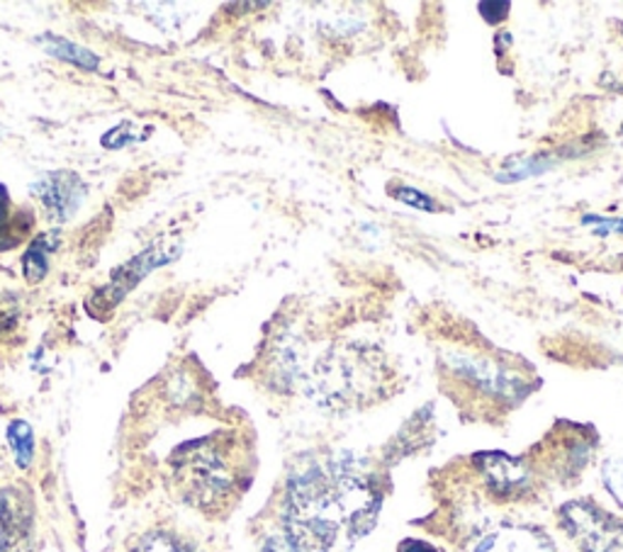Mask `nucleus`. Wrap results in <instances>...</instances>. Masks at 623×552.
Wrapping results in <instances>:
<instances>
[{"label":"nucleus","instance_id":"f8f14e48","mask_svg":"<svg viewBox=\"0 0 623 552\" xmlns=\"http://www.w3.org/2000/svg\"><path fill=\"white\" fill-rule=\"evenodd\" d=\"M40 42L44 44L49 54L61 61H69V64L79 67V69L95 71L98 67H101V59H98L93 52H89V49H83L69 40H61V37H57V34H44Z\"/></svg>","mask_w":623,"mask_h":552},{"label":"nucleus","instance_id":"dca6fc26","mask_svg":"<svg viewBox=\"0 0 623 552\" xmlns=\"http://www.w3.org/2000/svg\"><path fill=\"white\" fill-rule=\"evenodd\" d=\"M604 484H606L609 492H612V497L619 501V504H623V456L606 460Z\"/></svg>","mask_w":623,"mask_h":552},{"label":"nucleus","instance_id":"ddd939ff","mask_svg":"<svg viewBox=\"0 0 623 552\" xmlns=\"http://www.w3.org/2000/svg\"><path fill=\"white\" fill-rule=\"evenodd\" d=\"M8 441L16 456V466L20 470H28L34 460V431L28 421L16 419L8 426Z\"/></svg>","mask_w":623,"mask_h":552},{"label":"nucleus","instance_id":"aec40b11","mask_svg":"<svg viewBox=\"0 0 623 552\" xmlns=\"http://www.w3.org/2000/svg\"><path fill=\"white\" fill-rule=\"evenodd\" d=\"M397 552H439L433 545L417 541V538H407V541L397 548Z\"/></svg>","mask_w":623,"mask_h":552},{"label":"nucleus","instance_id":"9b49d317","mask_svg":"<svg viewBox=\"0 0 623 552\" xmlns=\"http://www.w3.org/2000/svg\"><path fill=\"white\" fill-rule=\"evenodd\" d=\"M59 246L57 234H42L37 236L30 244V248L24 251L22 256V275L30 285L42 283L49 273V254Z\"/></svg>","mask_w":623,"mask_h":552},{"label":"nucleus","instance_id":"412c9836","mask_svg":"<svg viewBox=\"0 0 623 552\" xmlns=\"http://www.w3.org/2000/svg\"><path fill=\"white\" fill-rule=\"evenodd\" d=\"M10 219V195H8V187L0 183V224Z\"/></svg>","mask_w":623,"mask_h":552},{"label":"nucleus","instance_id":"f03ea898","mask_svg":"<svg viewBox=\"0 0 623 552\" xmlns=\"http://www.w3.org/2000/svg\"><path fill=\"white\" fill-rule=\"evenodd\" d=\"M176 492L203 513L227 511L248 480V450L234 431H219L173 450Z\"/></svg>","mask_w":623,"mask_h":552},{"label":"nucleus","instance_id":"423d86ee","mask_svg":"<svg viewBox=\"0 0 623 552\" xmlns=\"http://www.w3.org/2000/svg\"><path fill=\"white\" fill-rule=\"evenodd\" d=\"M456 370L460 378H466L468 382L476 385L480 392H488L500 399L521 395L523 382L519 380V375H514L512 370H507L502 366H497V362L476 360V358H458Z\"/></svg>","mask_w":623,"mask_h":552},{"label":"nucleus","instance_id":"4468645a","mask_svg":"<svg viewBox=\"0 0 623 552\" xmlns=\"http://www.w3.org/2000/svg\"><path fill=\"white\" fill-rule=\"evenodd\" d=\"M132 552H201L188 541H183L181 535H173L166 531H154L144 535L140 543L134 545Z\"/></svg>","mask_w":623,"mask_h":552},{"label":"nucleus","instance_id":"f257e3e1","mask_svg":"<svg viewBox=\"0 0 623 552\" xmlns=\"http://www.w3.org/2000/svg\"><path fill=\"white\" fill-rule=\"evenodd\" d=\"M378 480L364 462L336 456L295 472L283 507V533L315 552L351 548L376 529Z\"/></svg>","mask_w":623,"mask_h":552},{"label":"nucleus","instance_id":"0eeeda50","mask_svg":"<svg viewBox=\"0 0 623 552\" xmlns=\"http://www.w3.org/2000/svg\"><path fill=\"white\" fill-rule=\"evenodd\" d=\"M32 533V509L16 489L0 494V552H22Z\"/></svg>","mask_w":623,"mask_h":552},{"label":"nucleus","instance_id":"2eb2a0df","mask_svg":"<svg viewBox=\"0 0 623 552\" xmlns=\"http://www.w3.org/2000/svg\"><path fill=\"white\" fill-rule=\"evenodd\" d=\"M34 227L32 212H22V215L10 217L8 222L0 224V254L20 246L24 238H28L30 229Z\"/></svg>","mask_w":623,"mask_h":552},{"label":"nucleus","instance_id":"f3484780","mask_svg":"<svg viewBox=\"0 0 623 552\" xmlns=\"http://www.w3.org/2000/svg\"><path fill=\"white\" fill-rule=\"evenodd\" d=\"M18 319H20L18 303L10 295L0 293V338H3L8 331L16 329Z\"/></svg>","mask_w":623,"mask_h":552},{"label":"nucleus","instance_id":"6e6552de","mask_svg":"<svg viewBox=\"0 0 623 552\" xmlns=\"http://www.w3.org/2000/svg\"><path fill=\"white\" fill-rule=\"evenodd\" d=\"M468 552H555L548 535L527 525H500L472 543Z\"/></svg>","mask_w":623,"mask_h":552},{"label":"nucleus","instance_id":"1a4fd4ad","mask_svg":"<svg viewBox=\"0 0 623 552\" xmlns=\"http://www.w3.org/2000/svg\"><path fill=\"white\" fill-rule=\"evenodd\" d=\"M490 489L500 497H517L529 484V474L521 462L504 453H482L476 458Z\"/></svg>","mask_w":623,"mask_h":552},{"label":"nucleus","instance_id":"9d476101","mask_svg":"<svg viewBox=\"0 0 623 552\" xmlns=\"http://www.w3.org/2000/svg\"><path fill=\"white\" fill-rule=\"evenodd\" d=\"M173 258V254H164L161 248H149L144 251L142 256H136L134 260H130L127 266H122L118 273H115V280H112L105 290H101V297H110L108 299V305H118L120 299L127 295L132 287L144 280L149 273H152L154 268H161V266H166V263Z\"/></svg>","mask_w":623,"mask_h":552},{"label":"nucleus","instance_id":"6ab92c4d","mask_svg":"<svg viewBox=\"0 0 623 552\" xmlns=\"http://www.w3.org/2000/svg\"><path fill=\"white\" fill-rule=\"evenodd\" d=\"M397 200H402V203L412 205V207H421V209H431L433 207L429 197H423L421 193L412 191V187H405V191L397 193Z\"/></svg>","mask_w":623,"mask_h":552},{"label":"nucleus","instance_id":"a211bd4d","mask_svg":"<svg viewBox=\"0 0 623 552\" xmlns=\"http://www.w3.org/2000/svg\"><path fill=\"white\" fill-rule=\"evenodd\" d=\"M261 552H315V550L303 548L300 543H295V541H290L288 535L280 533V535H270Z\"/></svg>","mask_w":623,"mask_h":552},{"label":"nucleus","instance_id":"39448f33","mask_svg":"<svg viewBox=\"0 0 623 552\" xmlns=\"http://www.w3.org/2000/svg\"><path fill=\"white\" fill-rule=\"evenodd\" d=\"M32 193L49 217L54 222H67L79 212L85 197V185L76 173L54 171L40 175V181L32 185Z\"/></svg>","mask_w":623,"mask_h":552},{"label":"nucleus","instance_id":"7ed1b4c3","mask_svg":"<svg viewBox=\"0 0 623 552\" xmlns=\"http://www.w3.org/2000/svg\"><path fill=\"white\" fill-rule=\"evenodd\" d=\"M307 397L329 411H351L388 397L392 372L378 348L344 344L331 346L303 370Z\"/></svg>","mask_w":623,"mask_h":552},{"label":"nucleus","instance_id":"20e7f679","mask_svg":"<svg viewBox=\"0 0 623 552\" xmlns=\"http://www.w3.org/2000/svg\"><path fill=\"white\" fill-rule=\"evenodd\" d=\"M560 521L582 552H623V523L592 501H570L560 509Z\"/></svg>","mask_w":623,"mask_h":552}]
</instances>
